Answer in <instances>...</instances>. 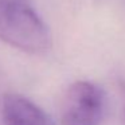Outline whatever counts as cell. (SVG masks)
<instances>
[{"instance_id": "obj_3", "label": "cell", "mask_w": 125, "mask_h": 125, "mask_svg": "<svg viewBox=\"0 0 125 125\" xmlns=\"http://www.w3.org/2000/svg\"><path fill=\"white\" fill-rule=\"evenodd\" d=\"M4 125H55L52 118L35 102L19 93H6L1 101Z\"/></svg>"}, {"instance_id": "obj_1", "label": "cell", "mask_w": 125, "mask_h": 125, "mask_svg": "<svg viewBox=\"0 0 125 125\" xmlns=\"http://www.w3.org/2000/svg\"><path fill=\"white\" fill-rule=\"evenodd\" d=\"M0 41L23 52L39 55L51 47V34L26 0H16L0 6Z\"/></svg>"}, {"instance_id": "obj_5", "label": "cell", "mask_w": 125, "mask_h": 125, "mask_svg": "<svg viewBox=\"0 0 125 125\" xmlns=\"http://www.w3.org/2000/svg\"><path fill=\"white\" fill-rule=\"evenodd\" d=\"M124 117H125V110H124Z\"/></svg>"}, {"instance_id": "obj_2", "label": "cell", "mask_w": 125, "mask_h": 125, "mask_svg": "<svg viewBox=\"0 0 125 125\" xmlns=\"http://www.w3.org/2000/svg\"><path fill=\"white\" fill-rule=\"evenodd\" d=\"M104 112L102 90L89 81H75L62 98L59 118L62 125H100Z\"/></svg>"}, {"instance_id": "obj_4", "label": "cell", "mask_w": 125, "mask_h": 125, "mask_svg": "<svg viewBox=\"0 0 125 125\" xmlns=\"http://www.w3.org/2000/svg\"><path fill=\"white\" fill-rule=\"evenodd\" d=\"M11 1H16V0H0V6L6 4V3H11Z\"/></svg>"}]
</instances>
